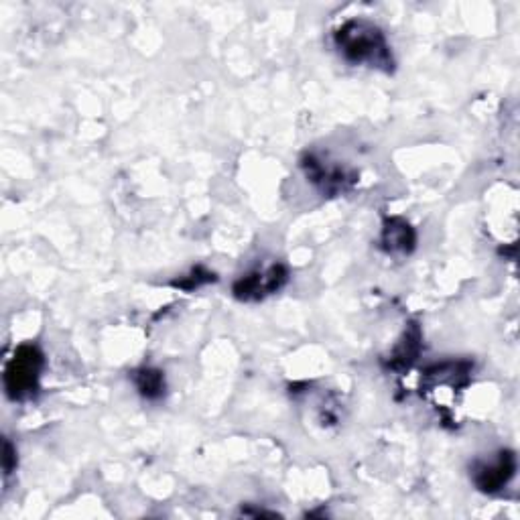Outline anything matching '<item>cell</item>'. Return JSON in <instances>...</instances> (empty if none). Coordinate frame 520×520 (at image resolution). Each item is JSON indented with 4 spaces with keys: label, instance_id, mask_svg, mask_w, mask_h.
<instances>
[{
    "label": "cell",
    "instance_id": "cell-10",
    "mask_svg": "<svg viewBox=\"0 0 520 520\" xmlns=\"http://www.w3.org/2000/svg\"><path fill=\"white\" fill-rule=\"evenodd\" d=\"M3 466H5V474H13V470L17 468V451L11 445V441H5V455H3Z\"/></svg>",
    "mask_w": 520,
    "mask_h": 520
},
{
    "label": "cell",
    "instance_id": "cell-1",
    "mask_svg": "<svg viewBox=\"0 0 520 520\" xmlns=\"http://www.w3.org/2000/svg\"><path fill=\"white\" fill-rule=\"evenodd\" d=\"M336 47L348 63L368 65L380 72L395 70V57L380 27L366 19H352L336 31Z\"/></svg>",
    "mask_w": 520,
    "mask_h": 520
},
{
    "label": "cell",
    "instance_id": "cell-2",
    "mask_svg": "<svg viewBox=\"0 0 520 520\" xmlns=\"http://www.w3.org/2000/svg\"><path fill=\"white\" fill-rule=\"evenodd\" d=\"M45 366L43 352L33 346L25 344L15 350L13 358L5 368V390L13 401H27L37 395L41 372Z\"/></svg>",
    "mask_w": 520,
    "mask_h": 520
},
{
    "label": "cell",
    "instance_id": "cell-5",
    "mask_svg": "<svg viewBox=\"0 0 520 520\" xmlns=\"http://www.w3.org/2000/svg\"><path fill=\"white\" fill-rule=\"evenodd\" d=\"M516 472V455L508 449L498 451L494 460L476 462L472 468V480L476 488L484 494L500 492Z\"/></svg>",
    "mask_w": 520,
    "mask_h": 520
},
{
    "label": "cell",
    "instance_id": "cell-8",
    "mask_svg": "<svg viewBox=\"0 0 520 520\" xmlns=\"http://www.w3.org/2000/svg\"><path fill=\"white\" fill-rule=\"evenodd\" d=\"M133 380L139 393L149 401H157L165 395V376L157 368H139L133 372Z\"/></svg>",
    "mask_w": 520,
    "mask_h": 520
},
{
    "label": "cell",
    "instance_id": "cell-7",
    "mask_svg": "<svg viewBox=\"0 0 520 520\" xmlns=\"http://www.w3.org/2000/svg\"><path fill=\"white\" fill-rule=\"evenodd\" d=\"M419 350H421V332L417 325H411V328L405 332L403 340L395 346L393 354H390L388 366L393 370L409 368L417 360Z\"/></svg>",
    "mask_w": 520,
    "mask_h": 520
},
{
    "label": "cell",
    "instance_id": "cell-9",
    "mask_svg": "<svg viewBox=\"0 0 520 520\" xmlns=\"http://www.w3.org/2000/svg\"><path fill=\"white\" fill-rule=\"evenodd\" d=\"M212 281H216L214 273H210V271L198 267V269H193L187 277H183L181 281H173V285H175V287H181V289H185V291H193V289H198V287H202V285H206V283H212Z\"/></svg>",
    "mask_w": 520,
    "mask_h": 520
},
{
    "label": "cell",
    "instance_id": "cell-4",
    "mask_svg": "<svg viewBox=\"0 0 520 520\" xmlns=\"http://www.w3.org/2000/svg\"><path fill=\"white\" fill-rule=\"evenodd\" d=\"M289 271L283 265H271L267 269L252 271L234 283V297L240 301H260L285 287Z\"/></svg>",
    "mask_w": 520,
    "mask_h": 520
},
{
    "label": "cell",
    "instance_id": "cell-6",
    "mask_svg": "<svg viewBox=\"0 0 520 520\" xmlns=\"http://www.w3.org/2000/svg\"><path fill=\"white\" fill-rule=\"evenodd\" d=\"M380 248L386 254H411L415 250L417 244V234L413 230V226L403 220V218H388L382 224V234H380Z\"/></svg>",
    "mask_w": 520,
    "mask_h": 520
},
{
    "label": "cell",
    "instance_id": "cell-3",
    "mask_svg": "<svg viewBox=\"0 0 520 520\" xmlns=\"http://www.w3.org/2000/svg\"><path fill=\"white\" fill-rule=\"evenodd\" d=\"M301 167L307 181H311L323 195H340L348 191L356 181V175L350 169L342 167L340 163L323 161L313 153L303 157Z\"/></svg>",
    "mask_w": 520,
    "mask_h": 520
}]
</instances>
